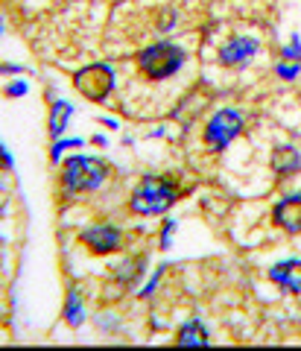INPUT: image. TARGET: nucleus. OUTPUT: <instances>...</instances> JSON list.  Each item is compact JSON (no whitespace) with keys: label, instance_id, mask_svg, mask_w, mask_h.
I'll return each mask as SVG.
<instances>
[{"label":"nucleus","instance_id":"f257e3e1","mask_svg":"<svg viewBox=\"0 0 301 351\" xmlns=\"http://www.w3.org/2000/svg\"><path fill=\"white\" fill-rule=\"evenodd\" d=\"M178 199V184L167 176H147L141 179V184L132 191V211L143 214V217H155V214H164L170 211Z\"/></svg>","mask_w":301,"mask_h":351},{"label":"nucleus","instance_id":"f03ea898","mask_svg":"<svg viewBox=\"0 0 301 351\" xmlns=\"http://www.w3.org/2000/svg\"><path fill=\"white\" fill-rule=\"evenodd\" d=\"M184 59H187L184 50H178L176 44H167V41L152 44V47L138 53V64L149 80H167V76H173L184 64Z\"/></svg>","mask_w":301,"mask_h":351},{"label":"nucleus","instance_id":"7ed1b4c3","mask_svg":"<svg viewBox=\"0 0 301 351\" xmlns=\"http://www.w3.org/2000/svg\"><path fill=\"white\" fill-rule=\"evenodd\" d=\"M106 179V164L97 161V158H68V164H64V188H68L71 193H82V191H94L99 188V182Z\"/></svg>","mask_w":301,"mask_h":351},{"label":"nucleus","instance_id":"20e7f679","mask_svg":"<svg viewBox=\"0 0 301 351\" xmlns=\"http://www.w3.org/2000/svg\"><path fill=\"white\" fill-rule=\"evenodd\" d=\"M73 82L85 100L99 103V100H106L111 94V88H115V73H111V68H106V64H91V68H82L76 73Z\"/></svg>","mask_w":301,"mask_h":351},{"label":"nucleus","instance_id":"39448f33","mask_svg":"<svg viewBox=\"0 0 301 351\" xmlns=\"http://www.w3.org/2000/svg\"><path fill=\"white\" fill-rule=\"evenodd\" d=\"M243 132V114L240 112H231V108H226V112L214 114V120L208 123V132H205V141L210 149H226L234 138H237Z\"/></svg>","mask_w":301,"mask_h":351},{"label":"nucleus","instance_id":"423d86ee","mask_svg":"<svg viewBox=\"0 0 301 351\" xmlns=\"http://www.w3.org/2000/svg\"><path fill=\"white\" fill-rule=\"evenodd\" d=\"M80 240L88 246V252H94V255H108V252L120 249V232L115 226H106V223L85 228L80 234Z\"/></svg>","mask_w":301,"mask_h":351},{"label":"nucleus","instance_id":"0eeeda50","mask_svg":"<svg viewBox=\"0 0 301 351\" xmlns=\"http://www.w3.org/2000/svg\"><path fill=\"white\" fill-rule=\"evenodd\" d=\"M258 50H261V44L254 41V38L237 36V38H231L226 47L219 50V62H222V64H246Z\"/></svg>","mask_w":301,"mask_h":351},{"label":"nucleus","instance_id":"6e6552de","mask_svg":"<svg viewBox=\"0 0 301 351\" xmlns=\"http://www.w3.org/2000/svg\"><path fill=\"white\" fill-rule=\"evenodd\" d=\"M275 223L284 228L289 234H298L301 232V193L298 196H287V199L275 208Z\"/></svg>","mask_w":301,"mask_h":351},{"label":"nucleus","instance_id":"1a4fd4ad","mask_svg":"<svg viewBox=\"0 0 301 351\" xmlns=\"http://www.w3.org/2000/svg\"><path fill=\"white\" fill-rule=\"evenodd\" d=\"M269 278L278 284V287H284L287 293H301V261H284L272 267Z\"/></svg>","mask_w":301,"mask_h":351},{"label":"nucleus","instance_id":"9d476101","mask_svg":"<svg viewBox=\"0 0 301 351\" xmlns=\"http://www.w3.org/2000/svg\"><path fill=\"white\" fill-rule=\"evenodd\" d=\"M298 167H301V158H298V152H296L293 147L275 149V156H272V170H275L278 176H293Z\"/></svg>","mask_w":301,"mask_h":351},{"label":"nucleus","instance_id":"9b49d317","mask_svg":"<svg viewBox=\"0 0 301 351\" xmlns=\"http://www.w3.org/2000/svg\"><path fill=\"white\" fill-rule=\"evenodd\" d=\"M176 343H178V346H208L210 339H208V331L202 328V322L191 319L187 325H182V331H178Z\"/></svg>","mask_w":301,"mask_h":351},{"label":"nucleus","instance_id":"f8f14e48","mask_svg":"<svg viewBox=\"0 0 301 351\" xmlns=\"http://www.w3.org/2000/svg\"><path fill=\"white\" fill-rule=\"evenodd\" d=\"M68 117H71V106L68 103H53V112H50V135L53 138L64 135V129H68Z\"/></svg>","mask_w":301,"mask_h":351},{"label":"nucleus","instance_id":"ddd939ff","mask_svg":"<svg viewBox=\"0 0 301 351\" xmlns=\"http://www.w3.org/2000/svg\"><path fill=\"white\" fill-rule=\"evenodd\" d=\"M64 316H68V322L71 325H82V302H80V290H71L68 293V304H64Z\"/></svg>","mask_w":301,"mask_h":351},{"label":"nucleus","instance_id":"4468645a","mask_svg":"<svg viewBox=\"0 0 301 351\" xmlns=\"http://www.w3.org/2000/svg\"><path fill=\"white\" fill-rule=\"evenodd\" d=\"M80 144H82V141H59V144L53 147V156H50V158H53V161H59L64 149H73V147H80Z\"/></svg>","mask_w":301,"mask_h":351},{"label":"nucleus","instance_id":"2eb2a0df","mask_svg":"<svg viewBox=\"0 0 301 351\" xmlns=\"http://www.w3.org/2000/svg\"><path fill=\"white\" fill-rule=\"evenodd\" d=\"M284 59H289V62H298L301 59V44H298V38L284 50Z\"/></svg>","mask_w":301,"mask_h":351},{"label":"nucleus","instance_id":"dca6fc26","mask_svg":"<svg viewBox=\"0 0 301 351\" xmlns=\"http://www.w3.org/2000/svg\"><path fill=\"white\" fill-rule=\"evenodd\" d=\"M24 91H27V85H24V82H21V85H12V88H6V94H9V97H18V94H24Z\"/></svg>","mask_w":301,"mask_h":351},{"label":"nucleus","instance_id":"f3484780","mask_svg":"<svg viewBox=\"0 0 301 351\" xmlns=\"http://www.w3.org/2000/svg\"><path fill=\"white\" fill-rule=\"evenodd\" d=\"M0 161H3V167H12V158L3 152V144H0Z\"/></svg>","mask_w":301,"mask_h":351}]
</instances>
